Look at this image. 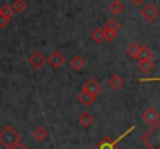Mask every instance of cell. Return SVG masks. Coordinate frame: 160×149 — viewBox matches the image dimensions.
Returning <instances> with one entry per match:
<instances>
[{
    "label": "cell",
    "mask_w": 160,
    "mask_h": 149,
    "mask_svg": "<svg viewBox=\"0 0 160 149\" xmlns=\"http://www.w3.org/2000/svg\"><path fill=\"white\" fill-rule=\"evenodd\" d=\"M21 143V133L13 127V126H7L0 130V144L7 149H13L14 146H18Z\"/></svg>",
    "instance_id": "1"
},
{
    "label": "cell",
    "mask_w": 160,
    "mask_h": 149,
    "mask_svg": "<svg viewBox=\"0 0 160 149\" xmlns=\"http://www.w3.org/2000/svg\"><path fill=\"white\" fill-rule=\"evenodd\" d=\"M141 140L149 149H160V119L157 124L151 126V129L141 137Z\"/></svg>",
    "instance_id": "2"
},
{
    "label": "cell",
    "mask_w": 160,
    "mask_h": 149,
    "mask_svg": "<svg viewBox=\"0 0 160 149\" xmlns=\"http://www.w3.org/2000/svg\"><path fill=\"white\" fill-rule=\"evenodd\" d=\"M133 129H135V127L132 126V127H130V129H129L127 132H124V133H122V135H121L119 138H116V140H110V138H102L101 141H98V143H96V149H119L118 143H119V141H121V140H122L124 137H127V135H129V133H130V132H132Z\"/></svg>",
    "instance_id": "3"
},
{
    "label": "cell",
    "mask_w": 160,
    "mask_h": 149,
    "mask_svg": "<svg viewBox=\"0 0 160 149\" xmlns=\"http://www.w3.org/2000/svg\"><path fill=\"white\" fill-rule=\"evenodd\" d=\"M158 10H157V7H154L152 3H148L146 7H143V10H141V17L146 21V22H154L157 17H158Z\"/></svg>",
    "instance_id": "4"
},
{
    "label": "cell",
    "mask_w": 160,
    "mask_h": 149,
    "mask_svg": "<svg viewBox=\"0 0 160 149\" xmlns=\"http://www.w3.org/2000/svg\"><path fill=\"white\" fill-rule=\"evenodd\" d=\"M141 118H143V121H144L146 124H149V126H154V124H157V122H158V119H160V115H158V112H157L155 108L149 107V108H146V110L143 112Z\"/></svg>",
    "instance_id": "5"
},
{
    "label": "cell",
    "mask_w": 160,
    "mask_h": 149,
    "mask_svg": "<svg viewBox=\"0 0 160 149\" xmlns=\"http://www.w3.org/2000/svg\"><path fill=\"white\" fill-rule=\"evenodd\" d=\"M28 61H30L32 67H35V69H41L47 60H46V57H44V53H42V52H39V50H35V52L30 55Z\"/></svg>",
    "instance_id": "6"
},
{
    "label": "cell",
    "mask_w": 160,
    "mask_h": 149,
    "mask_svg": "<svg viewBox=\"0 0 160 149\" xmlns=\"http://www.w3.org/2000/svg\"><path fill=\"white\" fill-rule=\"evenodd\" d=\"M47 63L53 67V69H60L66 61H64V57L58 52V50H55V52H52L50 55H49V58H47Z\"/></svg>",
    "instance_id": "7"
},
{
    "label": "cell",
    "mask_w": 160,
    "mask_h": 149,
    "mask_svg": "<svg viewBox=\"0 0 160 149\" xmlns=\"http://www.w3.org/2000/svg\"><path fill=\"white\" fill-rule=\"evenodd\" d=\"M82 90H85V91H88L90 94H93L94 97H98L99 96V93L102 91V87L94 80V79H90V80H87L85 82V85H83V88Z\"/></svg>",
    "instance_id": "8"
},
{
    "label": "cell",
    "mask_w": 160,
    "mask_h": 149,
    "mask_svg": "<svg viewBox=\"0 0 160 149\" xmlns=\"http://www.w3.org/2000/svg\"><path fill=\"white\" fill-rule=\"evenodd\" d=\"M33 138H35L36 141L42 143V141H46V140L49 138V130H47L44 126H38V127L33 129Z\"/></svg>",
    "instance_id": "9"
},
{
    "label": "cell",
    "mask_w": 160,
    "mask_h": 149,
    "mask_svg": "<svg viewBox=\"0 0 160 149\" xmlns=\"http://www.w3.org/2000/svg\"><path fill=\"white\" fill-rule=\"evenodd\" d=\"M122 85H124V80H122V77L119 76V74H113V76H110V79H108V87H110L112 90L118 91V90L122 88Z\"/></svg>",
    "instance_id": "10"
},
{
    "label": "cell",
    "mask_w": 160,
    "mask_h": 149,
    "mask_svg": "<svg viewBox=\"0 0 160 149\" xmlns=\"http://www.w3.org/2000/svg\"><path fill=\"white\" fill-rule=\"evenodd\" d=\"M94 96L93 94H90L88 91H85V90H82V91H80L78 94H77V101H80V102H82L83 105H87V107H90L93 102H94Z\"/></svg>",
    "instance_id": "11"
},
{
    "label": "cell",
    "mask_w": 160,
    "mask_h": 149,
    "mask_svg": "<svg viewBox=\"0 0 160 149\" xmlns=\"http://www.w3.org/2000/svg\"><path fill=\"white\" fill-rule=\"evenodd\" d=\"M78 122H80V126H82V127L88 129V127L93 126V122H94V116H93L91 113H88V112H83L82 115H80V118H78Z\"/></svg>",
    "instance_id": "12"
},
{
    "label": "cell",
    "mask_w": 160,
    "mask_h": 149,
    "mask_svg": "<svg viewBox=\"0 0 160 149\" xmlns=\"http://www.w3.org/2000/svg\"><path fill=\"white\" fill-rule=\"evenodd\" d=\"M137 67H138V71L140 72H143V74H149V72H152L154 71V63H152V60H141V61H138V64H137Z\"/></svg>",
    "instance_id": "13"
},
{
    "label": "cell",
    "mask_w": 160,
    "mask_h": 149,
    "mask_svg": "<svg viewBox=\"0 0 160 149\" xmlns=\"http://www.w3.org/2000/svg\"><path fill=\"white\" fill-rule=\"evenodd\" d=\"M91 39H93L94 42H98V44L104 42V41H105V28H104V27L94 28L93 33H91Z\"/></svg>",
    "instance_id": "14"
},
{
    "label": "cell",
    "mask_w": 160,
    "mask_h": 149,
    "mask_svg": "<svg viewBox=\"0 0 160 149\" xmlns=\"http://www.w3.org/2000/svg\"><path fill=\"white\" fill-rule=\"evenodd\" d=\"M69 64H71L72 69H75V71H82V69L87 66V61L80 57V55H77V57H72V58H71Z\"/></svg>",
    "instance_id": "15"
},
{
    "label": "cell",
    "mask_w": 160,
    "mask_h": 149,
    "mask_svg": "<svg viewBox=\"0 0 160 149\" xmlns=\"http://www.w3.org/2000/svg\"><path fill=\"white\" fill-rule=\"evenodd\" d=\"M154 58V52H152V49L151 47H148V46H141V49H140V53H138V61H141V60H152Z\"/></svg>",
    "instance_id": "16"
},
{
    "label": "cell",
    "mask_w": 160,
    "mask_h": 149,
    "mask_svg": "<svg viewBox=\"0 0 160 149\" xmlns=\"http://www.w3.org/2000/svg\"><path fill=\"white\" fill-rule=\"evenodd\" d=\"M108 8H110V13H113L115 16H119L121 13H124V3L121 0H113Z\"/></svg>",
    "instance_id": "17"
},
{
    "label": "cell",
    "mask_w": 160,
    "mask_h": 149,
    "mask_svg": "<svg viewBox=\"0 0 160 149\" xmlns=\"http://www.w3.org/2000/svg\"><path fill=\"white\" fill-rule=\"evenodd\" d=\"M140 49H141V46L138 44V42H132V44H129L127 46V49H126V53L130 57V58H138V53H140Z\"/></svg>",
    "instance_id": "18"
},
{
    "label": "cell",
    "mask_w": 160,
    "mask_h": 149,
    "mask_svg": "<svg viewBox=\"0 0 160 149\" xmlns=\"http://www.w3.org/2000/svg\"><path fill=\"white\" fill-rule=\"evenodd\" d=\"M13 10H14V13H18V14H22L25 10H27V0H13Z\"/></svg>",
    "instance_id": "19"
},
{
    "label": "cell",
    "mask_w": 160,
    "mask_h": 149,
    "mask_svg": "<svg viewBox=\"0 0 160 149\" xmlns=\"http://www.w3.org/2000/svg\"><path fill=\"white\" fill-rule=\"evenodd\" d=\"M104 28H105V30H118V28H119V24H118L115 19H108V21L104 24Z\"/></svg>",
    "instance_id": "20"
},
{
    "label": "cell",
    "mask_w": 160,
    "mask_h": 149,
    "mask_svg": "<svg viewBox=\"0 0 160 149\" xmlns=\"http://www.w3.org/2000/svg\"><path fill=\"white\" fill-rule=\"evenodd\" d=\"M118 38V30H105V41H115Z\"/></svg>",
    "instance_id": "21"
},
{
    "label": "cell",
    "mask_w": 160,
    "mask_h": 149,
    "mask_svg": "<svg viewBox=\"0 0 160 149\" xmlns=\"http://www.w3.org/2000/svg\"><path fill=\"white\" fill-rule=\"evenodd\" d=\"M0 13L5 14V16H8V17H11V16L14 14V10H13V7H11V5H5V7L0 8Z\"/></svg>",
    "instance_id": "22"
},
{
    "label": "cell",
    "mask_w": 160,
    "mask_h": 149,
    "mask_svg": "<svg viewBox=\"0 0 160 149\" xmlns=\"http://www.w3.org/2000/svg\"><path fill=\"white\" fill-rule=\"evenodd\" d=\"M10 22H11V17H8V16H5V14L0 13V28L8 27V25H10Z\"/></svg>",
    "instance_id": "23"
},
{
    "label": "cell",
    "mask_w": 160,
    "mask_h": 149,
    "mask_svg": "<svg viewBox=\"0 0 160 149\" xmlns=\"http://www.w3.org/2000/svg\"><path fill=\"white\" fill-rule=\"evenodd\" d=\"M140 82H160V77H152V79H140Z\"/></svg>",
    "instance_id": "24"
},
{
    "label": "cell",
    "mask_w": 160,
    "mask_h": 149,
    "mask_svg": "<svg viewBox=\"0 0 160 149\" xmlns=\"http://www.w3.org/2000/svg\"><path fill=\"white\" fill-rule=\"evenodd\" d=\"M13 149H28V147H27L25 144H22V143H19V144H18V146H14Z\"/></svg>",
    "instance_id": "25"
},
{
    "label": "cell",
    "mask_w": 160,
    "mask_h": 149,
    "mask_svg": "<svg viewBox=\"0 0 160 149\" xmlns=\"http://www.w3.org/2000/svg\"><path fill=\"white\" fill-rule=\"evenodd\" d=\"M130 2H132L133 5H137V7H140V5H141V3L144 2V0H130Z\"/></svg>",
    "instance_id": "26"
}]
</instances>
